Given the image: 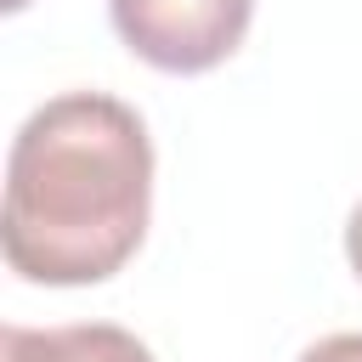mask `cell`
<instances>
[{"mask_svg": "<svg viewBox=\"0 0 362 362\" xmlns=\"http://www.w3.org/2000/svg\"><path fill=\"white\" fill-rule=\"evenodd\" d=\"M300 362H362V334H328L311 351H300Z\"/></svg>", "mask_w": 362, "mask_h": 362, "instance_id": "4", "label": "cell"}, {"mask_svg": "<svg viewBox=\"0 0 362 362\" xmlns=\"http://www.w3.org/2000/svg\"><path fill=\"white\" fill-rule=\"evenodd\" d=\"M153 141L130 102L62 90L23 119L6 158L0 243L28 283L79 288L113 277L147 238Z\"/></svg>", "mask_w": 362, "mask_h": 362, "instance_id": "1", "label": "cell"}, {"mask_svg": "<svg viewBox=\"0 0 362 362\" xmlns=\"http://www.w3.org/2000/svg\"><path fill=\"white\" fill-rule=\"evenodd\" d=\"M107 11L141 62L164 74H204L243 45L255 0H107Z\"/></svg>", "mask_w": 362, "mask_h": 362, "instance_id": "2", "label": "cell"}, {"mask_svg": "<svg viewBox=\"0 0 362 362\" xmlns=\"http://www.w3.org/2000/svg\"><path fill=\"white\" fill-rule=\"evenodd\" d=\"M0 6H6V11H23V6H28V0H0Z\"/></svg>", "mask_w": 362, "mask_h": 362, "instance_id": "6", "label": "cell"}, {"mask_svg": "<svg viewBox=\"0 0 362 362\" xmlns=\"http://www.w3.org/2000/svg\"><path fill=\"white\" fill-rule=\"evenodd\" d=\"M345 260H351V272L362 277V198H356V209H351V221H345Z\"/></svg>", "mask_w": 362, "mask_h": 362, "instance_id": "5", "label": "cell"}, {"mask_svg": "<svg viewBox=\"0 0 362 362\" xmlns=\"http://www.w3.org/2000/svg\"><path fill=\"white\" fill-rule=\"evenodd\" d=\"M0 362H153V351L119 322H68V328H0Z\"/></svg>", "mask_w": 362, "mask_h": 362, "instance_id": "3", "label": "cell"}]
</instances>
